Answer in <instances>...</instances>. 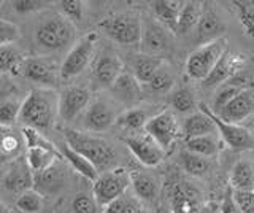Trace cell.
I'll return each instance as SVG.
<instances>
[{"label":"cell","mask_w":254,"mask_h":213,"mask_svg":"<svg viewBox=\"0 0 254 213\" xmlns=\"http://www.w3.org/2000/svg\"><path fill=\"white\" fill-rule=\"evenodd\" d=\"M59 116V94L50 88H35L21 104L19 121L38 132H46L53 128Z\"/></svg>","instance_id":"6da1fadb"},{"label":"cell","mask_w":254,"mask_h":213,"mask_svg":"<svg viewBox=\"0 0 254 213\" xmlns=\"http://www.w3.org/2000/svg\"><path fill=\"white\" fill-rule=\"evenodd\" d=\"M64 140L73 151L84 156L95 169H107L115 162V148L107 140L76 129H64Z\"/></svg>","instance_id":"7a4b0ae2"},{"label":"cell","mask_w":254,"mask_h":213,"mask_svg":"<svg viewBox=\"0 0 254 213\" xmlns=\"http://www.w3.org/2000/svg\"><path fill=\"white\" fill-rule=\"evenodd\" d=\"M76 29L61 14H50L35 30V43L43 51H61L73 42Z\"/></svg>","instance_id":"3957f363"},{"label":"cell","mask_w":254,"mask_h":213,"mask_svg":"<svg viewBox=\"0 0 254 213\" xmlns=\"http://www.w3.org/2000/svg\"><path fill=\"white\" fill-rule=\"evenodd\" d=\"M100 29L105 35L118 45L133 46L140 45L141 37V19L138 14L126 11L108 16L100 22Z\"/></svg>","instance_id":"277c9868"},{"label":"cell","mask_w":254,"mask_h":213,"mask_svg":"<svg viewBox=\"0 0 254 213\" xmlns=\"http://www.w3.org/2000/svg\"><path fill=\"white\" fill-rule=\"evenodd\" d=\"M226 51H227V40L224 37L218 38V40H214L211 43L198 46L195 51L189 54V58L186 61V73L192 80L203 81Z\"/></svg>","instance_id":"5b68a950"},{"label":"cell","mask_w":254,"mask_h":213,"mask_svg":"<svg viewBox=\"0 0 254 213\" xmlns=\"http://www.w3.org/2000/svg\"><path fill=\"white\" fill-rule=\"evenodd\" d=\"M130 186V173L124 169H111L102 175L92 185V196L100 207H107L108 204L119 199L126 194Z\"/></svg>","instance_id":"8992f818"},{"label":"cell","mask_w":254,"mask_h":213,"mask_svg":"<svg viewBox=\"0 0 254 213\" xmlns=\"http://www.w3.org/2000/svg\"><path fill=\"white\" fill-rule=\"evenodd\" d=\"M95 40H97V35L89 34L73 45V48L67 53L65 59L62 61L59 67V76L62 80H70V78H75L79 73H83V70L87 67L94 56Z\"/></svg>","instance_id":"52a82bcc"},{"label":"cell","mask_w":254,"mask_h":213,"mask_svg":"<svg viewBox=\"0 0 254 213\" xmlns=\"http://www.w3.org/2000/svg\"><path fill=\"white\" fill-rule=\"evenodd\" d=\"M200 112H203L213 121L214 128H216L229 148H232L234 151H251V149H254V137L248 128H245L242 124H232L219 120L206 105H200Z\"/></svg>","instance_id":"ba28073f"},{"label":"cell","mask_w":254,"mask_h":213,"mask_svg":"<svg viewBox=\"0 0 254 213\" xmlns=\"http://www.w3.org/2000/svg\"><path fill=\"white\" fill-rule=\"evenodd\" d=\"M180 123L173 112L165 110L154 116H151L145 124V132L161 146L164 151L169 149L173 142L180 136Z\"/></svg>","instance_id":"9c48e42d"},{"label":"cell","mask_w":254,"mask_h":213,"mask_svg":"<svg viewBox=\"0 0 254 213\" xmlns=\"http://www.w3.org/2000/svg\"><path fill=\"white\" fill-rule=\"evenodd\" d=\"M245 66H246L245 54H237L227 50L219 58V61L216 62V66L213 67L210 75L202 81V84L205 88H218V86L229 81L234 75L245 70Z\"/></svg>","instance_id":"30bf717a"},{"label":"cell","mask_w":254,"mask_h":213,"mask_svg":"<svg viewBox=\"0 0 254 213\" xmlns=\"http://www.w3.org/2000/svg\"><path fill=\"white\" fill-rule=\"evenodd\" d=\"M124 143L137 159L146 167H156L164 159L165 151L151 139L148 134H132L124 137Z\"/></svg>","instance_id":"8fae6325"},{"label":"cell","mask_w":254,"mask_h":213,"mask_svg":"<svg viewBox=\"0 0 254 213\" xmlns=\"http://www.w3.org/2000/svg\"><path fill=\"white\" fill-rule=\"evenodd\" d=\"M91 104V92L83 86H68L59 94V116L64 121H73L86 112Z\"/></svg>","instance_id":"7c38bea8"},{"label":"cell","mask_w":254,"mask_h":213,"mask_svg":"<svg viewBox=\"0 0 254 213\" xmlns=\"http://www.w3.org/2000/svg\"><path fill=\"white\" fill-rule=\"evenodd\" d=\"M140 48L143 54L159 56L170 48V30L159 21L141 22Z\"/></svg>","instance_id":"4fadbf2b"},{"label":"cell","mask_w":254,"mask_h":213,"mask_svg":"<svg viewBox=\"0 0 254 213\" xmlns=\"http://www.w3.org/2000/svg\"><path fill=\"white\" fill-rule=\"evenodd\" d=\"M118 120V113L115 105L110 104L105 99H97L87 105L83 124L87 131L91 132H103L110 129Z\"/></svg>","instance_id":"5bb4252c"},{"label":"cell","mask_w":254,"mask_h":213,"mask_svg":"<svg viewBox=\"0 0 254 213\" xmlns=\"http://www.w3.org/2000/svg\"><path fill=\"white\" fill-rule=\"evenodd\" d=\"M216 115L219 120L232 124H242L250 116L254 115V88L238 92L235 97L230 99Z\"/></svg>","instance_id":"9a60e30c"},{"label":"cell","mask_w":254,"mask_h":213,"mask_svg":"<svg viewBox=\"0 0 254 213\" xmlns=\"http://www.w3.org/2000/svg\"><path fill=\"white\" fill-rule=\"evenodd\" d=\"M21 73L30 81L50 86L58 81L59 67L53 61L45 58H27L22 62Z\"/></svg>","instance_id":"2e32d148"},{"label":"cell","mask_w":254,"mask_h":213,"mask_svg":"<svg viewBox=\"0 0 254 213\" xmlns=\"http://www.w3.org/2000/svg\"><path fill=\"white\" fill-rule=\"evenodd\" d=\"M226 32V24L221 19L219 14L211 8H203L198 22L195 26L197 42L202 45L211 43L218 38H222V34Z\"/></svg>","instance_id":"e0dca14e"},{"label":"cell","mask_w":254,"mask_h":213,"mask_svg":"<svg viewBox=\"0 0 254 213\" xmlns=\"http://www.w3.org/2000/svg\"><path fill=\"white\" fill-rule=\"evenodd\" d=\"M3 186L8 191L18 196L29 191V189H34V173L30 172L24 157H18L11 164L10 170L3 178Z\"/></svg>","instance_id":"ac0fdd59"},{"label":"cell","mask_w":254,"mask_h":213,"mask_svg":"<svg viewBox=\"0 0 254 213\" xmlns=\"http://www.w3.org/2000/svg\"><path fill=\"white\" fill-rule=\"evenodd\" d=\"M92 73L95 81H99L103 88H111L116 78L123 73V62L113 53H103L94 62Z\"/></svg>","instance_id":"d6986e66"},{"label":"cell","mask_w":254,"mask_h":213,"mask_svg":"<svg viewBox=\"0 0 254 213\" xmlns=\"http://www.w3.org/2000/svg\"><path fill=\"white\" fill-rule=\"evenodd\" d=\"M173 213H197L200 205V194L189 183H177L172 194Z\"/></svg>","instance_id":"ffe728a7"},{"label":"cell","mask_w":254,"mask_h":213,"mask_svg":"<svg viewBox=\"0 0 254 213\" xmlns=\"http://www.w3.org/2000/svg\"><path fill=\"white\" fill-rule=\"evenodd\" d=\"M164 64H165V61L161 56H149V54L140 53L137 56H133L132 59L130 73L135 76V80L143 86L151 81V78L157 73V70Z\"/></svg>","instance_id":"44dd1931"},{"label":"cell","mask_w":254,"mask_h":213,"mask_svg":"<svg viewBox=\"0 0 254 213\" xmlns=\"http://www.w3.org/2000/svg\"><path fill=\"white\" fill-rule=\"evenodd\" d=\"M111 91L126 105H132L141 97V84L127 70H123V73L116 78V81L111 86Z\"/></svg>","instance_id":"7402d4cb"},{"label":"cell","mask_w":254,"mask_h":213,"mask_svg":"<svg viewBox=\"0 0 254 213\" xmlns=\"http://www.w3.org/2000/svg\"><path fill=\"white\" fill-rule=\"evenodd\" d=\"M183 5L185 2H180V0H156L151 3L156 21L161 22L170 32H175V29H177V21Z\"/></svg>","instance_id":"603a6c76"},{"label":"cell","mask_w":254,"mask_h":213,"mask_svg":"<svg viewBox=\"0 0 254 213\" xmlns=\"http://www.w3.org/2000/svg\"><path fill=\"white\" fill-rule=\"evenodd\" d=\"M181 131H183V136H185L186 140L216 134V128H214L213 121L203 112H195L192 115H189L186 120L183 121Z\"/></svg>","instance_id":"cb8c5ba5"},{"label":"cell","mask_w":254,"mask_h":213,"mask_svg":"<svg viewBox=\"0 0 254 213\" xmlns=\"http://www.w3.org/2000/svg\"><path fill=\"white\" fill-rule=\"evenodd\" d=\"M24 148L22 136H19L13 128L0 126V161L18 159Z\"/></svg>","instance_id":"d4e9b609"},{"label":"cell","mask_w":254,"mask_h":213,"mask_svg":"<svg viewBox=\"0 0 254 213\" xmlns=\"http://www.w3.org/2000/svg\"><path fill=\"white\" fill-rule=\"evenodd\" d=\"M232 191H253L254 188V162L238 161L230 172Z\"/></svg>","instance_id":"484cf974"},{"label":"cell","mask_w":254,"mask_h":213,"mask_svg":"<svg viewBox=\"0 0 254 213\" xmlns=\"http://www.w3.org/2000/svg\"><path fill=\"white\" fill-rule=\"evenodd\" d=\"M58 149H46V148H27L26 149V162L30 172L37 173L50 169L54 162H58Z\"/></svg>","instance_id":"4316f807"},{"label":"cell","mask_w":254,"mask_h":213,"mask_svg":"<svg viewBox=\"0 0 254 213\" xmlns=\"http://www.w3.org/2000/svg\"><path fill=\"white\" fill-rule=\"evenodd\" d=\"M64 181H65V175H64V172L58 165V162H54L50 169L34 175V185H37L38 189H42L43 193L48 194L59 191L64 186Z\"/></svg>","instance_id":"83f0119b"},{"label":"cell","mask_w":254,"mask_h":213,"mask_svg":"<svg viewBox=\"0 0 254 213\" xmlns=\"http://www.w3.org/2000/svg\"><path fill=\"white\" fill-rule=\"evenodd\" d=\"M61 154L62 157L65 159L71 167H73L75 172H78L79 175H83L86 180H89V181H95L99 177V170L94 167V164L89 162L86 159L84 156H81L79 153L73 151L68 145H64L61 148Z\"/></svg>","instance_id":"f1b7e54d"},{"label":"cell","mask_w":254,"mask_h":213,"mask_svg":"<svg viewBox=\"0 0 254 213\" xmlns=\"http://www.w3.org/2000/svg\"><path fill=\"white\" fill-rule=\"evenodd\" d=\"M130 186L138 199L151 202L154 201L159 194V183L153 175L148 173H135L130 175Z\"/></svg>","instance_id":"f546056e"},{"label":"cell","mask_w":254,"mask_h":213,"mask_svg":"<svg viewBox=\"0 0 254 213\" xmlns=\"http://www.w3.org/2000/svg\"><path fill=\"white\" fill-rule=\"evenodd\" d=\"M203 6L200 2H185L183 8L180 11V16L177 21V29H175V34L185 35L190 32L192 29H195L198 18H200Z\"/></svg>","instance_id":"4dcf8cb0"},{"label":"cell","mask_w":254,"mask_h":213,"mask_svg":"<svg viewBox=\"0 0 254 213\" xmlns=\"http://www.w3.org/2000/svg\"><path fill=\"white\" fill-rule=\"evenodd\" d=\"M186 151L194 153L197 156H202L205 159L216 156L219 151V142L214 134L203 137H194L186 140Z\"/></svg>","instance_id":"1f68e13d"},{"label":"cell","mask_w":254,"mask_h":213,"mask_svg":"<svg viewBox=\"0 0 254 213\" xmlns=\"http://www.w3.org/2000/svg\"><path fill=\"white\" fill-rule=\"evenodd\" d=\"M24 59V54L14 45L0 46V72L21 73Z\"/></svg>","instance_id":"d6a6232c"},{"label":"cell","mask_w":254,"mask_h":213,"mask_svg":"<svg viewBox=\"0 0 254 213\" xmlns=\"http://www.w3.org/2000/svg\"><path fill=\"white\" fill-rule=\"evenodd\" d=\"M170 105L173 107L175 112L183 115H192L195 113L197 102L194 92L189 88H178L172 92L170 96Z\"/></svg>","instance_id":"836d02e7"},{"label":"cell","mask_w":254,"mask_h":213,"mask_svg":"<svg viewBox=\"0 0 254 213\" xmlns=\"http://www.w3.org/2000/svg\"><path fill=\"white\" fill-rule=\"evenodd\" d=\"M149 115L146 110L143 108H130V110H126V112L118 116V126H121L124 129H129V131H140V129H145V124L149 120Z\"/></svg>","instance_id":"e575fe53"},{"label":"cell","mask_w":254,"mask_h":213,"mask_svg":"<svg viewBox=\"0 0 254 213\" xmlns=\"http://www.w3.org/2000/svg\"><path fill=\"white\" fill-rule=\"evenodd\" d=\"M181 157V165L189 175L192 177H203L206 173L210 172V161L205 159L202 156H197L194 153H189V151H181L180 154Z\"/></svg>","instance_id":"d590c367"},{"label":"cell","mask_w":254,"mask_h":213,"mask_svg":"<svg viewBox=\"0 0 254 213\" xmlns=\"http://www.w3.org/2000/svg\"><path fill=\"white\" fill-rule=\"evenodd\" d=\"M43 194L37 189H29V191L18 196L14 205L19 213H40L43 209Z\"/></svg>","instance_id":"8d00e7d4"},{"label":"cell","mask_w":254,"mask_h":213,"mask_svg":"<svg viewBox=\"0 0 254 213\" xmlns=\"http://www.w3.org/2000/svg\"><path fill=\"white\" fill-rule=\"evenodd\" d=\"M173 84H175V75L172 73L170 67L164 64L157 70V73L151 78V81L145 86L154 94H167L172 91Z\"/></svg>","instance_id":"74e56055"},{"label":"cell","mask_w":254,"mask_h":213,"mask_svg":"<svg viewBox=\"0 0 254 213\" xmlns=\"http://www.w3.org/2000/svg\"><path fill=\"white\" fill-rule=\"evenodd\" d=\"M232 5L235 6L245 34L254 38V0H237V2H232Z\"/></svg>","instance_id":"f35d334b"},{"label":"cell","mask_w":254,"mask_h":213,"mask_svg":"<svg viewBox=\"0 0 254 213\" xmlns=\"http://www.w3.org/2000/svg\"><path fill=\"white\" fill-rule=\"evenodd\" d=\"M56 5H58L61 16L70 21L73 26L83 21L86 3L81 0H61V2H56Z\"/></svg>","instance_id":"ab89813d"},{"label":"cell","mask_w":254,"mask_h":213,"mask_svg":"<svg viewBox=\"0 0 254 213\" xmlns=\"http://www.w3.org/2000/svg\"><path fill=\"white\" fill-rule=\"evenodd\" d=\"M19 112H21V102L13 97H5L0 102V126H11L19 121Z\"/></svg>","instance_id":"60d3db41"},{"label":"cell","mask_w":254,"mask_h":213,"mask_svg":"<svg viewBox=\"0 0 254 213\" xmlns=\"http://www.w3.org/2000/svg\"><path fill=\"white\" fill-rule=\"evenodd\" d=\"M245 91L242 86H238L237 83H234L232 80H229L226 81L224 84H221L218 86V91H216V96H214V102H213V110L211 112L213 113H218L219 110L224 107L227 102L235 97L238 92H242Z\"/></svg>","instance_id":"b9f144b4"},{"label":"cell","mask_w":254,"mask_h":213,"mask_svg":"<svg viewBox=\"0 0 254 213\" xmlns=\"http://www.w3.org/2000/svg\"><path fill=\"white\" fill-rule=\"evenodd\" d=\"M21 136L24 140V146L27 148H46V149H56L54 145L48 140L42 132H38L27 126H22L21 129Z\"/></svg>","instance_id":"7bdbcfd3"},{"label":"cell","mask_w":254,"mask_h":213,"mask_svg":"<svg viewBox=\"0 0 254 213\" xmlns=\"http://www.w3.org/2000/svg\"><path fill=\"white\" fill-rule=\"evenodd\" d=\"M71 213H102L100 205L91 193H79L71 201Z\"/></svg>","instance_id":"ee69618b"},{"label":"cell","mask_w":254,"mask_h":213,"mask_svg":"<svg viewBox=\"0 0 254 213\" xmlns=\"http://www.w3.org/2000/svg\"><path fill=\"white\" fill-rule=\"evenodd\" d=\"M51 5V2H45V0H13L11 6L16 13L27 14V13H37L46 10Z\"/></svg>","instance_id":"f6af8a7d"},{"label":"cell","mask_w":254,"mask_h":213,"mask_svg":"<svg viewBox=\"0 0 254 213\" xmlns=\"http://www.w3.org/2000/svg\"><path fill=\"white\" fill-rule=\"evenodd\" d=\"M21 32L19 27L11 21L0 19V46L3 45H13L19 40Z\"/></svg>","instance_id":"bcb514c9"},{"label":"cell","mask_w":254,"mask_h":213,"mask_svg":"<svg viewBox=\"0 0 254 213\" xmlns=\"http://www.w3.org/2000/svg\"><path fill=\"white\" fill-rule=\"evenodd\" d=\"M232 197L240 213H254V191H232Z\"/></svg>","instance_id":"7dc6e473"},{"label":"cell","mask_w":254,"mask_h":213,"mask_svg":"<svg viewBox=\"0 0 254 213\" xmlns=\"http://www.w3.org/2000/svg\"><path fill=\"white\" fill-rule=\"evenodd\" d=\"M221 213H240L237 204L234 202L232 197V189L227 188V191L224 194V199H222V205H221Z\"/></svg>","instance_id":"c3c4849f"},{"label":"cell","mask_w":254,"mask_h":213,"mask_svg":"<svg viewBox=\"0 0 254 213\" xmlns=\"http://www.w3.org/2000/svg\"><path fill=\"white\" fill-rule=\"evenodd\" d=\"M0 213H10V209L6 207L2 199H0Z\"/></svg>","instance_id":"681fc988"},{"label":"cell","mask_w":254,"mask_h":213,"mask_svg":"<svg viewBox=\"0 0 254 213\" xmlns=\"http://www.w3.org/2000/svg\"><path fill=\"white\" fill-rule=\"evenodd\" d=\"M251 134H253V137H254V123H253V131H251Z\"/></svg>","instance_id":"f907efd6"},{"label":"cell","mask_w":254,"mask_h":213,"mask_svg":"<svg viewBox=\"0 0 254 213\" xmlns=\"http://www.w3.org/2000/svg\"><path fill=\"white\" fill-rule=\"evenodd\" d=\"M253 191H254V188H253Z\"/></svg>","instance_id":"816d5d0a"}]
</instances>
